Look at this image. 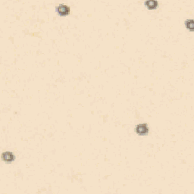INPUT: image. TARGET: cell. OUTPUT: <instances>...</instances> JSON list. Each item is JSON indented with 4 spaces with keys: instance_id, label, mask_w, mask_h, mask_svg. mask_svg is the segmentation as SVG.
<instances>
[{
    "instance_id": "obj_1",
    "label": "cell",
    "mask_w": 194,
    "mask_h": 194,
    "mask_svg": "<svg viewBox=\"0 0 194 194\" xmlns=\"http://www.w3.org/2000/svg\"><path fill=\"white\" fill-rule=\"evenodd\" d=\"M135 132L137 135L140 136H146L149 134V127L148 125L146 123L139 124L136 125Z\"/></svg>"
},
{
    "instance_id": "obj_2",
    "label": "cell",
    "mask_w": 194,
    "mask_h": 194,
    "mask_svg": "<svg viewBox=\"0 0 194 194\" xmlns=\"http://www.w3.org/2000/svg\"><path fill=\"white\" fill-rule=\"evenodd\" d=\"M56 12L60 16H66L69 15L70 7L64 4H59L56 7Z\"/></svg>"
},
{
    "instance_id": "obj_4",
    "label": "cell",
    "mask_w": 194,
    "mask_h": 194,
    "mask_svg": "<svg viewBox=\"0 0 194 194\" xmlns=\"http://www.w3.org/2000/svg\"><path fill=\"white\" fill-rule=\"evenodd\" d=\"M144 5L149 9L152 10L158 8L159 3H158V1H156V0H146V1L144 2Z\"/></svg>"
},
{
    "instance_id": "obj_3",
    "label": "cell",
    "mask_w": 194,
    "mask_h": 194,
    "mask_svg": "<svg viewBox=\"0 0 194 194\" xmlns=\"http://www.w3.org/2000/svg\"><path fill=\"white\" fill-rule=\"evenodd\" d=\"M2 159H3L5 162L10 163L15 161V156L12 152H4L2 154Z\"/></svg>"
},
{
    "instance_id": "obj_5",
    "label": "cell",
    "mask_w": 194,
    "mask_h": 194,
    "mask_svg": "<svg viewBox=\"0 0 194 194\" xmlns=\"http://www.w3.org/2000/svg\"><path fill=\"white\" fill-rule=\"evenodd\" d=\"M185 26L190 31H193V20L187 19L185 21Z\"/></svg>"
}]
</instances>
